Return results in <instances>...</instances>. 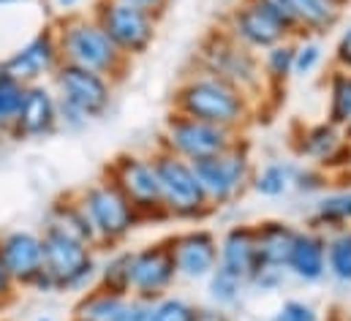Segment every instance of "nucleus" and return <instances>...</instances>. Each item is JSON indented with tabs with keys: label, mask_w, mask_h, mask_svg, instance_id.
I'll return each instance as SVG.
<instances>
[{
	"label": "nucleus",
	"mask_w": 351,
	"mask_h": 321,
	"mask_svg": "<svg viewBox=\"0 0 351 321\" xmlns=\"http://www.w3.org/2000/svg\"><path fill=\"white\" fill-rule=\"evenodd\" d=\"M327 272L338 283H351V229L332 232L327 237Z\"/></svg>",
	"instance_id": "nucleus-29"
},
{
	"label": "nucleus",
	"mask_w": 351,
	"mask_h": 321,
	"mask_svg": "<svg viewBox=\"0 0 351 321\" xmlns=\"http://www.w3.org/2000/svg\"><path fill=\"white\" fill-rule=\"evenodd\" d=\"M294 171H297L294 163L275 160V163H267L259 174H254L251 185H254V191L259 196L278 199V196H283V193H289L294 188Z\"/></svg>",
	"instance_id": "nucleus-27"
},
{
	"label": "nucleus",
	"mask_w": 351,
	"mask_h": 321,
	"mask_svg": "<svg viewBox=\"0 0 351 321\" xmlns=\"http://www.w3.org/2000/svg\"><path fill=\"white\" fill-rule=\"evenodd\" d=\"M36 321H55V319H49V316H41V319H36Z\"/></svg>",
	"instance_id": "nucleus-45"
},
{
	"label": "nucleus",
	"mask_w": 351,
	"mask_h": 321,
	"mask_svg": "<svg viewBox=\"0 0 351 321\" xmlns=\"http://www.w3.org/2000/svg\"><path fill=\"white\" fill-rule=\"evenodd\" d=\"M297 16V25L302 33H327L330 27L338 25L341 14H343V3L341 0H289Z\"/></svg>",
	"instance_id": "nucleus-23"
},
{
	"label": "nucleus",
	"mask_w": 351,
	"mask_h": 321,
	"mask_svg": "<svg viewBox=\"0 0 351 321\" xmlns=\"http://www.w3.org/2000/svg\"><path fill=\"white\" fill-rule=\"evenodd\" d=\"M22 3H38V0H0V8H5V5H22Z\"/></svg>",
	"instance_id": "nucleus-44"
},
{
	"label": "nucleus",
	"mask_w": 351,
	"mask_h": 321,
	"mask_svg": "<svg viewBox=\"0 0 351 321\" xmlns=\"http://www.w3.org/2000/svg\"><path fill=\"white\" fill-rule=\"evenodd\" d=\"M104 177L131 202L142 224L150 221H169L161 199V185L153 160L136 153H120L104 169Z\"/></svg>",
	"instance_id": "nucleus-6"
},
{
	"label": "nucleus",
	"mask_w": 351,
	"mask_h": 321,
	"mask_svg": "<svg viewBox=\"0 0 351 321\" xmlns=\"http://www.w3.org/2000/svg\"><path fill=\"white\" fill-rule=\"evenodd\" d=\"M0 259L19 289H36L44 272V242L41 232H5L0 235Z\"/></svg>",
	"instance_id": "nucleus-15"
},
{
	"label": "nucleus",
	"mask_w": 351,
	"mask_h": 321,
	"mask_svg": "<svg viewBox=\"0 0 351 321\" xmlns=\"http://www.w3.org/2000/svg\"><path fill=\"white\" fill-rule=\"evenodd\" d=\"M294 52H297V44L291 41H280L275 47L267 49L264 55V71L272 82H286L294 71Z\"/></svg>",
	"instance_id": "nucleus-31"
},
{
	"label": "nucleus",
	"mask_w": 351,
	"mask_h": 321,
	"mask_svg": "<svg viewBox=\"0 0 351 321\" xmlns=\"http://www.w3.org/2000/svg\"><path fill=\"white\" fill-rule=\"evenodd\" d=\"M193 321H229L223 308H196Z\"/></svg>",
	"instance_id": "nucleus-41"
},
{
	"label": "nucleus",
	"mask_w": 351,
	"mask_h": 321,
	"mask_svg": "<svg viewBox=\"0 0 351 321\" xmlns=\"http://www.w3.org/2000/svg\"><path fill=\"white\" fill-rule=\"evenodd\" d=\"M44 229L58 232V235L71 237V240H77V242H85V245L98 250V245H95V232H93V226H90V218H88V213H85V207H82L80 199H77V191H74V193H63V196H58V199L49 204V210H47V215H44Z\"/></svg>",
	"instance_id": "nucleus-19"
},
{
	"label": "nucleus",
	"mask_w": 351,
	"mask_h": 321,
	"mask_svg": "<svg viewBox=\"0 0 351 321\" xmlns=\"http://www.w3.org/2000/svg\"><path fill=\"white\" fill-rule=\"evenodd\" d=\"M90 14L101 25V30L109 36V41L128 60L131 58H142L156 41L158 14H153L147 8L117 3V0H95V8Z\"/></svg>",
	"instance_id": "nucleus-7"
},
{
	"label": "nucleus",
	"mask_w": 351,
	"mask_h": 321,
	"mask_svg": "<svg viewBox=\"0 0 351 321\" xmlns=\"http://www.w3.org/2000/svg\"><path fill=\"white\" fill-rule=\"evenodd\" d=\"M221 259L218 267L232 272L234 278L245 281L251 286L254 275L262 270L259 250H256V226L254 224H237L221 237Z\"/></svg>",
	"instance_id": "nucleus-18"
},
{
	"label": "nucleus",
	"mask_w": 351,
	"mask_h": 321,
	"mask_svg": "<svg viewBox=\"0 0 351 321\" xmlns=\"http://www.w3.org/2000/svg\"><path fill=\"white\" fill-rule=\"evenodd\" d=\"M294 188L297 191H305V193L324 191L327 188V174L322 169H313V166H308V169L297 166V171H294Z\"/></svg>",
	"instance_id": "nucleus-37"
},
{
	"label": "nucleus",
	"mask_w": 351,
	"mask_h": 321,
	"mask_svg": "<svg viewBox=\"0 0 351 321\" xmlns=\"http://www.w3.org/2000/svg\"><path fill=\"white\" fill-rule=\"evenodd\" d=\"M172 253H175V267L180 278L188 281H204L213 275L221 259V245L218 237L210 229H188L169 237Z\"/></svg>",
	"instance_id": "nucleus-16"
},
{
	"label": "nucleus",
	"mask_w": 351,
	"mask_h": 321,
	"mask_svg": "<svg viewBox=\"0 0 351 321\" xmlns=\"http://www.w3.org/2000/svg\"><path fill=\"white\" fill-rule=\"evenodd\" d=\"M330 123L351 134V74L341 69L330 77Z\"/></svg>",
	"instance_id": "nucleus-28"
},
{
	"label": "nucleus",
	"mask_w": 351,
	"mask_h": 321,
	"mask_svg": "<svg viewBox=\"0 0 351 321\" xmlns=\"http://www.w3.org/2000/svg\"><path fill=\"white\" fill-rule=\"evenodd\" d=\"M269 321H319V311L302 300H286Z\"/></svg>",
	"instance_id": "nucleus-35"
},
{
	"label": "nucleus",
	"mask_w": 351,
	"mask_h": 321,
	"mask_svg": "<svg viewBox=\"0 0 351 321\" xmlns=\"http://www.w3.org/2000/svg\"><path fill=\"white\" fill-rule=\"evenodd\" d=\"M131 259H134V250L114 248L106 256V261L98 264L95 286L117 297H131Z\"/></svg>",
	"instance_id": "nucleus-26"
},
{
	"label": "nucleus",
	"mask_w": 351,
	"mask_h": 321,
	"mask_svg": "<svg viewBox=\"0 0 351 321\" xmlns=\"http://www.w3.org/2000/svg\"><path fill=\"white\" fill-rule=\"evenodd\" d=\"M125 300L128 297H117L93 286L80 294L77 305L71 308V321H117L125 308Z\"/></svg>",
	"instance_id": "nucleus-24"
},
{
	"label": "nucleus",
	"mask_w": 351,
	"mask_h": 321,
	"mask_svg": "<svg viewBox=\"0 0 351 321\" xmlns=\"http://www.w3.org/2000/svg\"><path fill=\"white\" fill-rule=\"evenodd\" d=\"M41 242H44V272L33 292L82 294L95 286V278H98L95 248L49 229H41Z\"/></svg>",
	"instance_id": "nucleus-3"
},
{
	"label": "nucleus",
	"mask_w": 351,
	"mask_h": 321,
	"mask_svg": "<svg viewBox=\"0 0 351 321\" xmlns=\"http://www.w3.org/2000/svg\"><path fill=\"white\" fill-rule=\"evenodd\" d=\"M52 25H55L63 63L82 66L88 71L104 74L112 82L125 77L131 60L109 41V36L101 30V25L93 19V14H82V11L60 14Z\"/></svg>",
	"instance_id": "nucleus-2"
},
{
	"label": "nucleus",
	"mask_w": 351,
	"mask_h": 321,
	"mask_svg": "<svg viewBox=\"0 0 351 321\" xmlns=\"http://www.w3.org/2000/svg\"><path fill=\"white\" fill-rule=\"evenodd\" d=\"M49 80H52V90H55L58 101L82 112L90 123L101 120L112 109L114 82L106 80L104 74L88 71L74 63H60Z\"/></svg>",
	"instance_id": "nucleus-10"
},
{
	"label": "nucleus",
	"mask_w": 351,
	"mask_h": 321,
	"mask_svg": "<svg viewBox=\"0 0 351 321\" xmlns=\"http://www.w3.org/2000/svg\"><path fill=\"white\" fill-rule=\"evenodd\" d=\"M80 3H82V0H55V8H58L60 14H74Z\"/></svg>",
	"instance_id": "nucleus-43"
},
{
	"label": "nucleus",
	"mask_w": 351,
	"mask_h": 321,
	"mask_svg": "<svg viewBox=\"0 0 351 321\" xmlns=\"http://www.w3.org/2000/svg\"><path fill=\"white\" fill-rule=\"evenodd\" d=\"M335 63H338L341 71H349L351 74V25L343 30V36L335 44Z\"/></svg>",
	"instance_id": "nucleus-40"
},
{
	"label": "nucleus",
	"mask_w": 351,
	"mask_h": 321,
	"mask_svg": "<svg viewBox=\"0 0 351 321\" xmlns=\"http://www.w3.org/2000/svg\"><path fill=\"white\" fill-rule=\"evenodd\" d=\"M193 316H196V308L172 294L153 302V321H193Z\"/></svg>",
	"instance_id": "nucleus-33"
},
{
	"label": "nucleus",
	"mask_w": 351,
	"mask_h": 321,
	"mask_svg": "<svg viewBox=\"0 0 351 321\" xmlns=\"http://www.w3.org/2000/svg\"><path fill=\"white\" fill-rule=\"evenodd\" d=\"M346 153H351L349 142L343 139L341 128L332 126L330 120L327 123H319V126H311L302 134L300 156L311 158L313 163H319V166H338Z\"/></svg>",
	"instance_id": "nucleus-22"
},
{
	"label": "nucleus",
	"mask_w": 351,
	"mask_h": 321,
	"mask_svg": "<svg viewBox=\"0 0 351 321\" xmlns=\"http://www.w3.org/2000/svg\"><path fill=\"white\" fill-rule=\"evenodd\" d=\"M240 44H245L248 49H269L280 41H286L291 33L267 11L259 3L248 0L245 5H237L229 16V27H226Z\"/></svg>",
	"instance_id": "nucleus-17"
},
{
	"label": "nucleus",
	"mask_w": 351,
	"mask_h": 321,
	"mask_svg": "<svg viewBox=\"0 0 351 321\" xmlns=\"http://www.w3.org/2000/svg\"><path fill=\"white\" fill-rule=\"evenodd\" d=\"M150 160L158 174L161 199L169 221H204L207 215L215 213L191 160L169 153L167 147H158Z\"/></svg>",
	"instance_id": "nucleus-4"
},
{
	"label": "nucleus",
	"mask_w": 351,
	"mask_h": 321,
	"mask_svg": "<svg viewBox=\"0 0 351 321\" xmlns=\"http://www.w3.org/2000/svg\"><path fill=\"white\" fill-rule=\"evenodd\" d=\"M297 237H300V229H294L286 221H262V224H256L259 264L269 267V270H286Z\"/></svg>",
	"instance_id": "nucleus-21"
},
{
	"label": "nucleus",
	"mask_w": 351,
	"mask_h": 321,
	"mask_svg": "<svg viewBox=\"0 0 351 321\" xmlns=\"http://www.w3.org/2000/svg\"><path fill=\"white\" fill-rule=\"evenodd\" d=\"M254 3L267 8L289 33H300V25H297V16H294V8H291L289 0H254Z\"/></svg>",
	"instance_id": "nucleus-36"
},
{
	"label": "nucleus",
	"mask_w": 351,
	"mask_h": 321,
	"mask_svg": "<svg viewBox=\"0 0 351 321\" xmlns=\"http://www.w3.org/2000/svg\"><path fill=\"white\" fill-rule=\"evenodd\" d=\"M319 63H322V47L316 41H302V44H297V52H294L291 77H308V74H313V69Z\"/></svg>",
	"instance_id": "nucleus-34"
},
{
	"label": "nucleus",
	"mask_w": 351,
	"mask_h": 321,
	"mask_svg": "<svg viewBox=\"0 0 351 321\" xmlns=\"http://www.w3.org/2000/svg\"><path fill=\"white\" fill-rule=\"evenodd\" d=\"M286 270L302 283H319L327 275V237L311 229L300 232Z\"/></svg>",
	"instance_id": "nucleus-20"
},
{
	"label": "nucleus",
	"mask_w": 351,
	"mask_h": 321,
	"mask_svg": "<svg viewBox=\"0 0 351 321\" xmlns=\"http://www.w3.org/2000/svg\"><path fill=\"white\" fill-rule=\"evenodd\" d=\"M180 278L175 267V253L169 240L153 242L145 248L134 250L131 259V297L145 300V302H156L161 297L169 294V289L175 286Z\"/></svg>",
	"instance_id": "nucleus-13"
},
{
	"label": "nucleus",
	"mask_w": 351,
	"mask_h": 321,
	"mask_svg": "<svg viewBox=\"0 0 351 321\" xmlns=\"http://www.w3.org/2000/svg\"><path fill=\"white\" fill-rule=\"evenodd\" d=\"M175 112L237 134L251 117V104L248 93L234 87L232 82L202 71L196 77H188L175 90Z\"/></svg>",
	"instance_id": "nucleus-1"
},
{
	"label": "nucleus",
	"mask_w": 351,
	"mask_h": 321,
	"mask_svg": "<svg viewBox=\"0 0 351 321\" xmlns=\"http://www.w3.org/2000/svg\"><path fill=\"white\" fill-rule=\"evenodd\" d=\"M16 297H19V286L14 283V278L8 275V270H5V264L0 259V311L11 308L16 302Z\"/></svg>",
	"instance_id": "nucleus-39"
},
{
	"label": "nucleus",
	"mask_w": 351,
	"mask_h": 321,
	"mask_svg": "<svg viewBox=\"0 0 351 321\" xmlns=\"http://www.w3.org/2000/svg\"><path fill=\"white\" fill-rule=\"evenodd\" d=\"M245 286H248L245 281L234 278L223 267H215L213 275L207 278V292H210V300L215 302V308H232V305H237V300H240V294H243Z\"/></svg>",
	"instance_id": "nucleus-30"
},
{
	"label": "nucleus",
	"mask_w": 351,
	"mask_h": 321,
	"mask_svg": "<svg viewBox=\"0 0 351 321\" xmlns=\"http://www.w3.org/2000/svg\"><path fill=\"white\" fill-rule=\"evenodd\" d=\"M60 63H63V58H60L55 25H44L25 44H19L11 55L0 58L3 74H8L11 80L19 82L22 87L41 84L44 80H49Z\"/></svg>",
	"instance_id": "nucleus-12"
},
{
	"label": "nucleus",
	"mask_w": 351,
	"mask_h": 321,
	"mask_svg": "<svg viewBox=\"0 0 351 321\" xmlns=\"http://www.w3.org/2000/svg\"><path fill=\"white\" fill-rule=\"evenodd\" d=\"M80 204L85 207L90 218V226L95 232V245L114 250L131 237V232L142 224L131 202L106 180H95L85 188L77 191Z\"/></svg>",
	"instance_id": "nucleus-5"
},
{
	"label": "nucleus",
	"mask_w": 351,
	"mask_h": 321,
	"mask_svg": "<svg viewBox=\"0 0 351 321\" xmlns=\"http://www.w3.org/2000/svg\"><path fill=\"white\" fill-rule=\"evenodd\" d=\"M351 224V191H341V193H327L316 210L308 218V229L311 232H341L349 229Z\"/></svg>",
	"instance_id": "nucleus-25"
},
{
	"label": "nucleus",
	"mask_w": 351,
	"mask_h": 321,
	"mask_svg": "<svg viewBox=\"0 0 351 321\" xmlns=\"http://www.w3.org/2000/svg\"><path fill=\"white\" fill-rule=\"evenodd\" d=\"M60 131L58 120V95L49 84H27L22 90L19 109L14 115V123L8 128L11 142H36L55 136Z\"/></svg>",
	"instance_id": "nucleus-14"
},
{
	"label": "nucleus",
	"mask_w": 351,
	"mask_h": 321,
	"mask_svg": "<svg viewBox=\"0 0 351 321\" xmlns=\"http://www.w3.org/2000/svg\"><path fill=\"white\" fill-rule=\"evenodd\" d=\"M161 139H164L161 147H167L169 153L193 163V160L210 158V156L229 150L237 142V134L172 112L167 117V128H164Z\"/></svg>",
	"instance_id": "nucleus-11"
},
{
	"label": "nucleus",
	"mask_w": 351,
	"mask_h": 321,
	"mask_svg": "<svg viewBox=\"0 0 351 321\" xmlns=\"http://www.w3.org/2000/svg\"><path fill=\"white\" fill-rule=\"evenodd\" d=\"M22 90L25 87L19 82H14L0 69V139H8V128H11L19 101H22Z\"/></svg>",
	"instance_id": "nucleus-32"
},
{
	"label": "nucleus",
	"mask_w": 351,
	"mask_h": 321,
	"mask_svg": "<svg viewBox=\"0 0 351 321\" xmlns=\"http://www.w3.org/2000/svg\"><path fill=\"white\" fill-rule=\"evenodd\" d=\"M117 3H128V5H139V8H147L153 14H161L167 0H117Z\"/></svg>",
	"instance_id": "nucleus-42"
},
{
	"label": "nucleus",
	"mask_w": 351,
	"mask_h": 321,
	"mask_svg": "<svg viewBox=\"0 0 351 321\" xmlns=\"http://www.w3.org/2000/svg\"><path fill=\"white\" fill-rule=\"evenodd\" d=\"M193 171L210 199V204L218 210L229 202H234L254 180V166L251 153L245 142H234L229 150L210 156V158L193 160Z\"/></svg>",
	"instance_id": "nucleus-8"
},
{
	"label": "nucleus",
	"mask_w": 351,
	"mask_h": 321,
	"mask_svg": "<svg viewBox=\"0 0 351 321\" xmlns=\"http://www.w3.org/2000/svg\"><path fill=\"white\" fill-rule=\"evenodd\" d=\"M199 60L207 74H215L221 80L232 82L243 93L256 90L262 82V69H259L254 49L240 44L229 30H213L202 47Z\"/></svg>",
	"instance_id": "nucleus-9"
},
{
	"label": "nucleus",
	"mask_w": 351,
	"mask_h": 321,
	"mask_svg": "<svg viewBox=\"0 0 351 321\" xmlns=\"http://www.w3.org/2000/svg\"><path fill=\"white\" fill-rule=\"evenodd\" d=\"M117 321H153V302L128 297L125 300V308H123V313H120Z\"/></svg>",
	"instance_id": "nucleus-38"
}]
</instances>
